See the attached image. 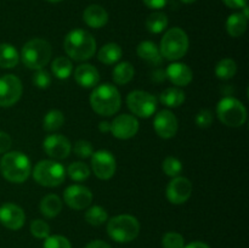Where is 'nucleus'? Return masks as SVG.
<instances>
[{
	"label": "nucleus",
	"instance_id": "nucleus-1",
	"mask_svg": "<svg viewBox=\"0 0 249 248\" xmlns=\"http://www.w3.org/2000/svg\"><path fill=\"white\" fill-rule=\"evenodd\" d=\"M122 99L118 89L109 83L96 85L90 94L91 108L100 116H113L121 108Z\"/></svg>",
	"mask_w": 249,
	"mask_h": 248
},
{
	"label": "nucleus",
	"instance_id": "nucleus-2",
	"mask_svg": "<svg viewBox=\"0 0 249 248\" xmlns=\"http://www.w3.org/2000/svg\"><path fill=\"white\" fill-rule=\"evenodd\" d=\"M66 53L74 61L89 60L94 56L96 51V41L95 38L84 29H74L71 31L65 38L63 43Z\"/></svg>",
	"mask_w": 249,
	"mask_h": 248
},
{
	"label": "nucleus",
	"instance_id": "nucleus-3",
	"mask_svg": "<svg viewBox=\"0 0 249 248\" xmlns=\"http://www.w3.org/2000/svg\"><path fill=\"white\" fill-rule=\"evenodd\" d=\"M0 172L7 181L21 184L26 181L31 174V160L19 151L6 152L0 159Z\"/></svg>",
	"mask_w": 249,
	"mask_h": 248
},
{
	"label": "nucleus",
	"instance_id": "nucleus-4",
	"mask_svg": "<svg viewBox=\"0 0 249 248\" xmlns=\"http://www.w3.org/2000/svg\"><path fill=\"white\" fill-rule=\"evenodd\" d=\"M53 50L45 39L36 38L27 41L21 51V60L31 70H41L50 62Z\"/></svg>",
	"mask_w": 249,
	"mask_h": 248
},
{
	"label": "nucleus",
	"instance_id": "nucleus-5",
	"mask_svg": "<svg viewBox=\"0 0 249 248\" xmlns=\"http://www.w3.org/2000/svg\"><path fill=\"white\" fill-rule=\"evenodd\" d=\"M140 232V223L129 214H121L109 219L107 223V233L113 241L128 243L135 240Z\"/></svg>",
	"mask_w": 249,
	"mask_h": 248
},
{
	"label": "nucleus",
	"instance_id": "nucleus-6",
	"mask_svg": "<svg viewBox=\"0 0 249 248\" xmlns=\"http://www.w3.org/2000/svg\"><path fill=\"white\" fill-rule=\"evenodd\" d=\"M189 49V38L181 28H170L160 40V55L167 60H180Z\"/></svg>",
	"mask_w": 249,
	"mask_h": 248
},
{
	"label": "nucleus",
	"instance_id": "nucleus-7",
	"mask_svg": "<svg viewBox=\"0 0 249 248\" xmlns=\"http://www.w3.org/2000/svg\"><path fill=\"white\" fill-rule=\"evenodd\" d=\"M216 116L225 125L237 128L247 121V109L240 100L231 96L224 97L216 105Z\"/></svg>",
	"mask_w": 249,
	"mask_h": 248
},
{
	"label": "nucleus",
	"instance_id": "nucleus-8",
	"mask_svg": "<svg viewBox=\"0 0 249 248\" xmlns=\"http://www.w3.org/2000/svg\"><path fill=\"white\" fill-rule=\"evenodd\" d=\"M33 177L41 186L55 187L65 181L66 169L56 160L43 159L34 167Z\"/></svg>",
	"mask_w": 249,
	"mask_h": 248
},
{
	"label": "nucleus",
	"instance_id": "nucleus-9",
	"mask_svg": "<svg viewBox=\"0 0 249 248\" xmlns=\"http://www.w3.org/2000/svg\"><path fill=\"white\" fill-rule=\"evenodd\" d=\"M126 105L135 116L148 118L157 109V99L155 95L142 90H134L126 96Z\"/></svg>",
	"mask_w": 249,
	"mask_h": 248
},
{
	"label": "nucleus",
	"instance_id": "nucleus-10",
	"mask_svg": "<svg viewBox=\"0 0 249 248\" xmlns=\"http://www.w3.org/2000/svg\"><path fill=\"white\" fill-rule=\"evenodd\" d=\"M22 83L14 74L0 77V107H11L16 104L22 95Z\"/></svg>",
	"mask_w": 249,
	"mask_h": 248
},
{
	"label": "nucleus",
	"instance_id": "nucleus-11",
	"mask_svg": "<svg viewBox=\"0 0 249 248\" xmlns=\"http://www.w3.org/2000/svg\"><path fill=\"white\" fill-rule=\"evenodd\" d=\"M116 158L109 151L99 150L91 155V169L101 180H108L116 173Z\"/></svg>",
	"mask_w": 249,
	"mask_h": 248
},
{
	"label": "nucleus",
	"instance_id": "nucleus-12",
	"mask_svg": "<svg viewBox=\"0 0 249 248\" xmlns=\"http://www.w3.org/2000/svg\"><path fill=\"white\" fill-rule=\"evenodd\" d=\"M63 198L70 208L82 211L90 206L92 202V194L83 185H71L63 192Z\"/></svg>",
	"mask_w": 249,
	"mask_h": 248
},
{
	"label": "nucleus",
	"instance_id": "nucleus-13",
	"mask_svg": "<svg viewBox=\"0 0 249 248\" xmlns=\"http://www.w3.org/2000/svg\"><path fill=\"white\" fill-rule=\"evenodd\" d=\"M139 131V122L131 114H119L111 123L112 135L121 140H128L136 135Z\"/></svg>",
	"mask_w": 249,
	"mask_h": 248
},
{
	"label": "nucleus",
	"instance_id": "nucleus-14",
	"mask_svg": "<svg viewBox=\"0 0 249 248\" xmlns=\"http://www.w3.org/2000/svg\"><path fill=\"white\" fill-rule=\"evenodd\" d=\"M43 148L49 157L53 159H65L72 151V145L66 136L60 134H53L45 138Z\"/></svg>",
	"mask_w": 249,
	"mask_h": 248
},
{
	"label": "nucleus",
	"instance_id": "nucleus-15",
	"mask_svg": "<svg viewBox=\"0 0 249 248\" xmlns=\"http://www.w3.org/2000/svg\"><path fill=\"white\" fill-rule=\"evenodd\" d=\"M192 184L187 177H175L167 186V198L173 204H182L191 197Z\"/></svg>",
	"mask_w": 249,
	"mask_h": 248
},
{
	"label": "nucleus",
	"instance_id": "nucleus-16",
	"mask_svg": "<svg viewBox=\"0 0 249 248\" xmlns=\"http://www.w3.org/2000/svg\"><path fill=\"white\" fill-rule=\"evenodd\" d=\"M153 126L158 136L162 139H170L175 136L178 131V119L169 109H162L158 112L153 121Z\"/></svg>",
	"mask_w": 249,
	"mask_h": 248
},
{
	"label": "nucleus",
	"instance_id": "nucleus-17",
	"mask_svg": "<svg viewBox=\"0 0 249 248\" xmlns=\"http://www.w3.org/2000/svg\"><path fill=\"white\" fill-rule=\"evenodd\" d=\"M26 214L23 209L14 203H5L0 207V223L10 230H19L24 225Z\"/></svg>",
	"mask_w": 249,
	"mask_h": 248
},
{
	"label": "nucleus",
	"instance_id": "nucleus-18",
	"mask_svg": "<svg viewBox=\"0 0 249 248\" xmlns=\"http://www.w3.org/2000/svg\"><path fill=\"white\" fill-rule=\"evenodd\" d=\"M165 75L177 87H186L194 78L191 68L181 62H174L168 66Z\"/></svg>",
	"mask_w": 249,
	"mask_h": 248
},
{
	"label": "nucleus",
	"instance_id": "nucleus-19",
	"mask_svg": "<svg viewBox=\"0 0 249 248\" xmlns=\"http://www.w3.org/2000/svg\"><path fill=\"white\" fill-rule=\"evenodd\" d=\"M74 78L75 82L80 85L82 88H95L100 82V74L96 67L89 63H84L75 68L74 71Z\"/></svg>",
	"mask_w": 249,
	"mask_h": 248
},
{
	"label": "nucleus",
	"instance_id": "nucleus-20",
	"mask_svg": "<svg viewBox=\"0 0 249 248\" xmlns=\"http://www.w3.org/2000/svg\"><path fill=\"white\" fill-rule=\"evenodd\" d=\"M83 19L91 28H101L108 22V14L102 6L92 4L84 10Z\"/></svg>",
	"mask_w": 249,
	"mask_h": 248
},
{
	"label": "nucleus",
	"instance_id": "nucleus-21",
	"mask_svg": "<svg viewBox=\"0 0 249 248\" xmlns=\"http://www.w3.org/2000/svg\"><path fill=\"white\" fill-rule=\"evenodd\" d=\"M136 53H138L139 57L152 66H158L162 62V55H160V49L153 41H141L138 45Z\"/></svg>",
	"mask_w": 249,
	"mask_h": 248
},
{
	"label": "nucleus",
	"instance_id": "nucleus-22",
	"mask_svg": "<svg viewBox=\"0 0 249 248\" xmlns=\"http://www.w3.org/2000/svg\"><path fill=\"white\" fill-rule=\"evenodd\" d=\"M248 18L242 15V12H237V14H232L229 16L228 21H226V31L233 38H238V36L243 35L247 29Z\"/></svg>",
	"mask_w": 249,
	"mask_h": 248
},
{
	"label": "nucleus",
	"instance_id": "nucleus-23",
	"mask_svg": "<svg viewBox=\"0 0 249 248\" xmlns=\"http://www.w3.org/2000/svg\"><path fill=\"white\" fill-rule=\"evenodd\" d=\"M40 212L46 218H55L62 211V201L56 195H48L40 202Z\"/></svg>",
	"mask_w": 249,
	"mask_h": 248
},
{
	"label": "nucleus",
	"instance_id": "nucleus-24",
	"mask_svg": "<svg viewBox=\"0 0 249 248\" xmlns=\"http://www.w3.org/2000/svg\"><path fill=\"white\" fill-rule=\"evenodd\" d=\"M122 53H123V51L118 44L108 43L100 49L97 58H99L100 62L105 63V65H113L121 60Z\"/></svg>",
	"mask_w": 249,
	"mask_h": 248
},
{
	"label": "nucleus",
	"instance_id": "nucleus-25",
	"mask_svg": "<svg viewBox=\"0 0 249 248\" xmlns=\"http://www.w3.org/2000/svg\"><path fill=\"white\" fill-rule=\"evenodd\" d=\"M18 51L14 45L7 43L0 44V67L14 68L18 63Z\"/></svg>",
	"mask_w": 249,
	"mask_h": 248
},
{
	"label": "nucleus",
	"instance_id": "nucleus-26",
	"mask_svg": "<svg viewBox=\"0 0 249 248\" xmlns=\"http://www.w3.org/2000/svg\"><path fill=\"white\" fill-rule=\"evenodd\" d=\"M135 74V70H134L133 65L129 62H121L113 68L112 72V78L113 82L118 85L128 84Z\"/></svg>",
	"mask_w": 249,
	"mask_h": 248
},
{
	"label": "nucleus",
	"instance_id": "nucleus-27",
	"mask_svg": "<svg viewBox=\"0 0 249 248\" xmlns=\"http://www.w3.org/2000/svg\"><path fill=\"white\" fill-rule=\"evenodd\" d=\"M160 102L167 107H179L185 101V92L179 88H168L160 94Z\"/></svg>",
	"mask_w": 249,
	"mask_h": 248
},
{
	"label": "nucleus",
	"instance_id": "nucleus-28",
	"mask_svg": "<svg viewBox=\"0 0 249 248\" xmlns=\"http://www.w3.org/2000/svg\"><path fill=\"white\" fill-rule=\"evenodd\" d=\"M51 72L58 79H67L73 72V65L70 58L61 56V57L55 58L53 61V63H51Z\"/></svg>",
	"mask_w": 249,
	"mask_h": 248
},
{
	"label": "nucleus",
	"instance_id": "nucleus-29",
	"mask_svg": "<svg viewBox=\"0 0 249 248\" xmlns=\"http://www.w3.org/2000/svg\"><path fill=\"white\" fill-rule=\"evenodd\" d=\"M168 26V17L167 15L163 14V12L157 11L152 12L151 15H148L147 19H146V28L150 33L158 34L160 32L164 31Z\"/></svg>",
	"mask_w": 249,
	"mask_h": 248
},
{
	"label": "nucleus",
	"instance_id": "nucleus-30",
	"mask_svg": "<svg viewBox=\"0 0 249 248\" xmlns=\"http://www.w3.org/2000/svg\"><path fill=\"white\" fill-rule=\"evenodd\" d=\"M236 72H237V65L231 58H223L215 66V75L219 79H231L235 77Z\"/></svg>",
	"mask_w": 249,
	"mask_h": 248
},
{
	"label": "nucleus",
	"instance_id": "nucleus-31",
	"mask_svg": "<svg viewBox=\"0 0 249 248\" xmlns=\"http://www.w3.org/2000/svg\"><path fill=\"white\" fill-rule=\"evenodd\" d=\"M65 123V116L58 109H51L45 114L43 119V128L46 131L58 130Z\"/></svg>",
	"mask_w": 249,
	"mask_h": 248
},
{
	"label": "nucleus",
	"instance_id": "nucleus-32",
	"mask_svg": "<svg viewBox=\"0 0 249 248\" xmlns=\"http://www.w3.org/2000/svg\"><path fill=\"white\" fill-rule=\"evenodd\" d=\"M108 219L106 209L102 208L100 206L90 207L87 212H85V220L88 224L92 226H100L105 224Z\"/></svg>",
	"mask_w": 249,
	"mask_h": 248
},
{
	"label": "nucleus",
	"instance_id": "nucleus-33",
	"mask_svg": "<svg viewBox=\"0 0 249 248\" xmlns=\"http://www.w3.org/2000/svg\"><path fill=\"white\" fill-rule=\"evenodd\" d=\"M66 174L74 181H84L89 177L90 168L84 162H73L68 165Z\"/></svg>",
	"mask_w": 249,
	"mask_h": 248
},
{
	"label": "nucleus",
	"instance_id": "nucleus-34",
	"mask_svg": "<svg viewBox=\"0 0 249 248\" xmlns=\"http://www.w3.org/2000/svg\"><path fill=\"white\" fill-rule=\"evenodd\" d=\"M162 168H163V172H164L168 177H179V174L181 173L182 164L178 158L169 156V157H167L164 160H163Z\"/></svg>",
	"mask_w": 249,
	"mask_h": 248
},
{
	"label": "nucleus",
	"instance_id": "nucleus-35",
	"mask_svg": "<svg viewBox=\"0 0 249 248\" xmlns=\"http://www.w3.org/2000/svg\"><path fill=\"white\" fill-rule=\"evenodd\" d=\"M31 232L36 238L45 240L48 236H50V226L41 219H34L31 223Z\"/></svg>",
	"mask_w": 249,
	"mask_h": 248
},
{
	"label": "nucleus",
	"instance_id": "nucleus-36",
	"mask_svg": "<svg viewBox=\"0 0 249 248\" xmlns=\"http://www.w3.org/2000/svg\"><path fill=\"white\" fill-rule=\"evenodd\" d=\"M162 246L163 248H184V237L180 233L170 231V232L164 233V236H163Z\"/></svg>",
	"mask_w": 249,
	"mask_h": 248
},
{
	"label": "nucleus",
	"instance_id": "nucleus-37",
	"mask_svg": "<svg viewBox=\"0 0 249 248\" xmlns=\"http://www.w3.org/2000/svg\"><path fill=\"white\" fill-rule=\"evenodd\" d=\"M43 248H72L68 238L61 235L48 236L44 241Z\"/></svg>",
	"mask_w": 249,
	"mask_h": 248
},
{
	"label": "nucleus",
	"instance_id": "nucleus-38",
	"mask_svg": "<svg viewBox=\"0 0 249 248\" xmlns=\"http://www.w3.org/2000/svg\"><path fill=\"white\" fill-rule=\"evenodd\" d=\"M51 75L48 71L45 70H36V73L34 74L33 77V83L36 87H38L39 89H48L49 87L51 85Z\"/></svg>",
	"mask_w": 249,
	"mask_h": 248
},
{
	"label": "nucleus",
	"instance_id": "nucleus-39",
	"mask_svg": "<svg viewBox=\"0 0 249 248\" xmlns=\"http://www.w3.org/2000/svg\"><path fill=\"white\" fill-rule=\"evenodd\" d=\"M74 153L80 158H89L94 153V148L89 141L78 140L74 143Z\"/></svg>",
	"mask_w": 249,
	"mask_h": 248
},
{
	"label": "nucleus",
	"instance_id": "nucleus-40",
	"mask_svg": "<svg viewBox=\"0 0 249 248\" xmlns=\"http://www.w3.org/2000/svg\"><path fill=\"white\" fill-rule=\"evenodd\" d=\"M195 122H196L197 126H199V128H208L213 123V114L209 109H201L196 114Z\"/></svg>",
	"mask_w": 249,
	"mask_h": 248
},
{
	"label": "nucleus",
	"instance_id": "nucleus-41",
	"mask_svg": "<svg viewBox=\"0 0 249 248\" xmlns=\"http://www.w3.org/2000/svg\"><path fill=\"white\" fill-rule=\"evenodd\" d=\"M12 145L10 135L5 131H0V153H6Z\"/></svg>",
	"mask_w": 249,
	"mask_h": 248
},
{
	"label": "nucleus",
	"instance_id": "nucleus-42",
	"mask_svg": "<svg viewBox=\"0 0 249 248\" xmlns=\"http://www.w3.org/2000/svg\"><path fill=\"white\" fill-rule=\"evenodd\" d=\"M142 1L145 2L146 6H148L150 9L160 10L167 5L168 0H142Z\"/></svg>",
	"mask_w": 249,
	"mask_h": 248
},
{
	"label": "nucleus",
	"instance_id": "nucleus-43",
	"mask_svg": "<svg viewBox=\"0 0 249 248\" xmlns=\"http://www.w3.org/2000/svg\"><path fill=\"white\" fill-rule=\"evenodd\" d=\"M248 0H223L224 4L230 9H242L247 5Z\"/></svg>",
	"mask_w": 249,
	"mask_h": 248
},
{
	"label": "nucleus",
	"instance_id": "nucleus-44",
	"mask_svg": "<svg viewBox=\"0 0 249 248\" xmlns=\"http://www.w3.org/2000/svg\"><path fill=\"white\" fill-rule=\"evenodd\" d=\"M85 248H111V246L102 240H94L88 243Z\"/></svg>",
	"mask_w": 249,
	"mask_h": 248
},
{
	"label": "nucleus",
	"instance_id": "nucleus-45",
	"mask_svg": "<svg viewBox=\"0 0 249 248\" xmlns=\"http://www.w3.org/2000/svg\"><path fill=\"white\" fill-rule=\"evenodd\" d=\"M184 248H211L207 243L201 242V241H195V242L189 243L187 246H184Z\"/></svg>",
	"mask_w": 249,
	"mask_h": 248
},
{
	"label": "nucleus",
	"instance_id": "nucleus-46",
	"mask_svg": "<svg viewBox=\"0 0 249 248\" xmlns=\"http://www.w3.org/2000/svg\"><path fill=\"white\" fill-rule=\"evenodd\" d=\"M99 130L101 131V133H109L111 131V123L109 122H101V123L99 124Z\"/></svg>",
	"mask_w": 249,
	"mask_h": 248
},
{
	"label": "nucleus",
	"instance_id": "nucleus-47",
	"mask_svg": "<svg viewBox=\"0 0 249 248\" xmlns=\"http://www.w3.org/2000/svg\"><path fill=\"white\" fill-rule=\"evenodd\" d=\"M182 2H185V4H192V2L197 1V0H181Z\"/></svg>",
	"mask_w": 249,
	"mask_h": 248
},
{
	"label": "nucleus",
	"instance_id": "nucleus-48",
	"mask_svg": "<svg viewBox=\"0 0 249 248\" xmlns=\"http://www.w3.org/2000/svg\"><path fill=\"white\" fill-rule=\"evenodd\" d=\"M46 1H49V2H60V1H62V0H46Z\"/></svg>",
	"mask_w": 249,
	"mask_h": 248
}]
</instances>
